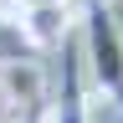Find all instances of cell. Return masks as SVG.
Listing matches in <instances>:
<instances>
[{"instance_id":"5b68a950","label":"cell","mask_w":123,"mask_h":123,"mask_svg":"<svg viewBox=\"0 0 123 123\" xmlns=\"http://www.w3.org/2000/svg\"><path fill=\"white\" fill-rule=\"evenodd\" d=\"M10 123H46V98H31V103H21Z\"/></svg>"},{"instance_id":"3957f363","label":"cell","mask_w":123,"mask_h":123,"mask_svg":"<svg viewBox=\"0 0 123 123\" xmlns=\"http://www.w3.org/2000/svg\"><path fill=\"white\" fill-rule=\"evenodd\" d=\"M21 21L31 31V41H36V51H51L72 36V10L67 5H36V10H21Z\"/></svg>"},{"instance_id":"8992f818","label":"cell","mask_w":123,"mask_h":123,"mask_svg":"<svg viewBox=\"0 0 123 123\" xmlns=\"http://www.w3.org/2000/svg\"><path fill=\"white\" fill-rule=\"evenodd\" d=\"M21 10H36V5H67V0H15Z\"/></svg>"},{"instance_id":"277c9868","label":"cell","mask_w":123,"mask_h":123,"mask_svg":"<svg viewBox=\"0 0 123 123\" xmlns=\"http://www.w3.org/2000/svg\"><path fill=\"white\" fill-rule=\"evenodd\" d=\"M15 62H36V41L21 15L0 10V67H15Z\"/></svg>"},{"instance_id":"7a4b0ae2","label":"cell","mask_w":123,"mask_h":123,"mask_svg":"<svg viewBox=\"0 0 123 123\" xmlns=\"http://www.w3.org/2000/svg\"><path fill=\"white\" fill-rule=\"evenodd\" d=\"M46 123H87V67H82V41H62V92L46 103Z\"/></svg>"},{"instance_id":"6da1fadb","label":"cell","mask_w":123,"mask_h":123,"mask_svg":"<svg viewBox=\"0 0 123 123\" xmlns=\"http://www.w3.org/2000/svg\"><path fill=\"white\" fill-rule=\"evenodd\" d=\"M82 67H87V82L98 98H113L118 113H123V21L108 0H87L82 10Z\"/></svg>"}]
</instances>
